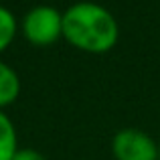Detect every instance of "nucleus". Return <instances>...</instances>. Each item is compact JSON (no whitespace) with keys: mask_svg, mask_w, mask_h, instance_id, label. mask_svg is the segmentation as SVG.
Masks as SVG:
<instances>
[{"mask_svg":"<svg viewBox=\"0 0 160 160\" xmlns=\"http://www.w3.org/2000/svg\"><path fill=\"white\" fill-rule=\"evenodd\" d=\"M63 37L67 43L87 53H108L118 43V20L108 8L79 2L63 12Z\"/></svg>","mask_w":160,"mask_h":160,"instance_id":"f257e3e1","label":"nucleus"},{"mask_svg":"<svg viewBox=\"0 0 160 160\" xmlns=\"http://www.w3.org/2000/svg\"><path fill=\"white\" fill-rule=\"evenodd\" d=\"M22 35L39 47L55 43L63 37V14L53 6H35L22 18Z\"/></svg>","mask_w":160,"mask_h":160,"instance_id":"f03ea898","label":"nucleus"},{"mask_svg":"<svg viewBox=\"0 0 160 160\" xmlns=\"http://www.w3.org/2000/svg\"><path fill=\"white\" fill-rule=\"evenodd\" d=\"M112 152L116 160H158V144L142 130L126 128L113 136Z\"/></svg>","mask_w":160,"mask_h":160,"instance_id":"7ed1b4c3","label":"nucleus"},{"mask_svg":"<svg viewBox=\"0 0 160 160\" xmlns=\"http://www.w3.org/2000/svg\"><path fill=\"white\" fill-rule=\"evenodd\" d=\"M20 93V79L18 73L10 65L0 61V109L14 103Z\"/></svg>","mask_w":160,"mask_h":160,"instance_id":"20e7f679","label":"nucleus"},{"mask_svg":"<svg viewBox=\"0 0 160 160\" xmlns=\"http://www.w3.org/2000/svg\"><path fill=\"white\" fill-rule=\"evenodd\" d=\"M18 150L16 130L10 118L0 109V160H12Z\"/></svg>","mask_w":160,"mask_h":160,"instance_id":"39448f33","label":"nucleus"},{"mask_svg":"<svg viewBox=\"0 0 160 160\" xmlns=\"http://www.w3.org/2000/svg\"><path fill=\"white\" fill-rule=\"evenodd\" d=\"M16 35V18L8 8L0 6V53L12 43Z\"/></svg>","mask_w":160,"mask_h":160,"instance_id":"423d86ee","label":"nucleus"},{"mask_svg":"<svg viewBox=\"0 0 160 160\" xmlns=\"http://www.w3.org/2000/svg\"><path fill=\"white\" fill-rule=\"evenodd\" d=\"M12 160H47V158H45L41 152L32 150V148H18Z\"/></svg>","mask_w":160,"mask_h":160,"instance_id":"0eeeda50","label":"nucleus"},{"mask_svg":"<svg viewBox=\"0 0 160 160\" xmlns=\"http://www.w3.org/2000/svg\"><path fill=\"white\" fill-rule=\"evenodd\" d=\"M158 160H160V146H158Z\"/></svg>","mask_w":160,"mask_h":160,"instance_id":"6e6552de","label":"nucleus"}]
</instances>
